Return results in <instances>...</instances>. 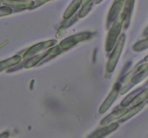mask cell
<instances>
[{
    "label": "cell",
    "instance_id": "1",
    "mask_svg": "<svg viewBox=\"0 0 148 138\" xmlns=\"http://www.w3.org/2000/svg\"><path fill=\"white\" fill-rule=\"evenodd\" d=\"M124 20H125V17L121 13L119 17H117L111 28L110 29L108 37H107L106 44V50L107 52H111L115 46L116 42L121 32L123 24L124 23Z\"/></svg>",
    "mask_w": 148,
    "mask_h": 138
},
{
    "label": "cell",
    "instance_id": "2",
    "mask_svg": "<svg viewBox=\"0 0 148 138\" xmlns=\"http://www.w3.org/2000/svg\"><path fill=\"white\" fill-rule=\"evenodd\" d=\"M124 42H125V35L123 34L119 37V40L116 47H114V50H113L112 53H111V56H110L108 63H107L106 69L108 73H111V72L114 71V68H115L116 66L117 63H118L120 55H121V52H122Z\"/></svg>",
    "mask_w": 148,
    "mask_h": 138
},
{
    "label": "cell",
    "instance_id": "3",
    "mask_svg": "<svg viewBox=\"0 0 148 138\" xmlns=\"http://www.w3.org/2000/svg\"><path fill=\"white\" fill-rule=\"evenodd\" d=\"M91 36H92V33L90 32H82L74 34V35L68 37L67 38L62 40L59 43V47L63 50H67V49L75 46L77 43L88 40L90 38Z\"/></svg>",
    "mask_w": 148,
    "mask_h": 138
},
{
    "label": "cell",
    "instance_id": "4",
    "mask_svg": "<svg viewBox=\"0 0 148 138\" xmlns=\"http://www.w3.org/2000/svg\"><path fill=\"white\" fill-rule=\"evenodd\" d=\"M56 43H57L56 40H48V41L43 42V43H38V44L32 46L31 47H30V48L25 52V53L23 55V58L26 59V58H30V57H33V56L36 55L37 53H40V52L43 51V50H46V49L49 48V47L53 46Z\"/></svg>",
    "mask_w": 148,
    "mask_h": 138
},
{
    "label": "cell",
    "instance_id": "5",
    "mask_svg": "<svg viewBox=\"0 0 148 138\" xmlns=\"http://www.w3.org/2000/svg\"><path fill=\"white\" fill-rule=\"evenodd\" d=\"M119 86L118 84H116L115 86L114 87V89H113L112 91H111V93H110L109 95L108 96V97L106 98V99L104 101L103 104L101 105V107H100V113H105V112L111 107V106L112 105V103H114V101L116 99V97L117 96H118L119 93Z\"/></svg>",
    "mask_w": 148,
    "mask_h": 138
},
{
    "label": "cell",
    "instance_id": "6",
    "mask_svg": "<svg viewBox=\"0 0 148 138\" xmlns=\"http://www.w3.org/2000/svg\"><path fill=\"white\" fill-rule=\"evenodd\" d=\"M124 0H119L113 5L111 10H110L109 14H108V19H107V24H108V25H110V24H111L115 22V20L117 19L119 14L120 10L121 9L122 7L124 6Z\"/></svg>",
    "mask_w": 148,
    "mask_h": 138
},
{
    "label": "cell",
    "instance_id": "7",
    "mask_svg": "<svg viewBox=\"0 0 148 138\" xmlns=\"http://www.w3.org/2000/svg\"><path fill=\"white\" fill-rule=\"evenodd\" d=\"M2 4L13 7L16 9H25L34 6V2L32 1H21V0H2Z\"/></svg>",
    "mask_w": 148,
    "mask_h": 138
},
{
    "label": "cell",
    "instance_id": "8",
    "mask_svg": "<svg viewBox=\"0 0 148 138\" xmlns=\"http://www.w3.org/2000/svg\"><path fill=\"white\" fill-rule=\"evenodd\" d=\"M127 112H128V109H126V108H121V109H117L116 111H114V112H113L112 113L110 114L109 115L106 116L104 119H103L101 122V125L109 124L110 123H111V122H113L114 121H115L116 119L124 116Z\"/></svg>",
    "mask_w": 148,
    "mask_h": 138
},
{
    "label": "cell",
    "instance_id": "9",
    "mask_svg": "<svg viewBox=\"0 0 148 138\" xmlns=\"http://www.w3.org/2000/svg\"><path fill=\"white\" fill-rule=\"evenodd\" d=\"M118 127H119V124L116 123V122H114V123L111 124L110 125L103 126V128H101V129H99L98 130L95 131L93 134L90 135L89 137H95V138L103 137L108 135V134L114 132V131L116 130Z\"/></svg>",
    "mask_w": 148,
    "mask_h": 138
},
{
    "label": "cell",
    "instance_id": "10",
    "mask_svg": "<svg viewBox=\"0 0 148 138\" xmlns=\"http://www.w3.org/2000/svg\"><path fill=\"white\" fill-rule=\"evenodd\" d=\"M81 0H74L72 2V4L69 5V7L66 9V12H65V13L64 14V19L67 20V19L70 18V17L75 14V12L77 10V9L79 8Z\"/></svg>",
    "mask_w": 148,
    "mask_h": 138
},
{
    "label": "cell",
    "instance_id": "11",
    "mask_svg": "<svg viewBox=\"0 0 148 138\" xmlns=\"http://www.w3.org/2000/svg\"><path fill=\"white\" fill-rule=\"evenodd\" d=\"M134 0H127L126 1V5L124 7V11H123L122 14H124L125 17V20H124V24L125 27H127V24L129 23L130 21V17H131L132 11L133 9V5H134Z\"/></svg>",
    "mask_w": 148,
    "mask_h": 138
},
{
    "label": "cell",
    "instance_id": "12",
    "mask_svg": "<svg viewBox=\"0 0 148 138\" xmlns=\"http://www.w3.org/2000/svg\"><path fill=\"white\" fill-rule=\"evenodd\" d=\"M22 60V57L20 55H15L12 57H10V58L7 59V60H3L0 63V68L1 70L2 71L4 69L10 67V66H12L14 65L19 63Z\"/></svg>",
    "mask_w": 148,
    "mask_h": 138
},
{
    "label": "cell",
    "instance_id": "13",
    "mask_svg": "<svg viewBox=\"0 0 148 138\" xmlns=\"http://www.w3.org/2000/svg\"><path fill=\"white\" fill-rule=\"evenodd\" d=\"M48 52H44V53H42L41 54H39L38 55H36L35 57H31L28 61L26 62V63L25 64L24 67L25 68H31L33 66H36L37 63H38L42 59H43L44 57H46L47 56Z\"/></svg>",
    "mask_w": 148,
    "mask_h": 138
},
{
    "label": "cell",
    "instance_id": "14",
    "mask_svg": "<svg viewBox=\"0 0 148 138\" xmlns=\"http://www.w3.org/2000/svg\"><path fill=\"white\" fill-rule=\"evenodd\" d=\"M148 98V88L146 89H145L144 91L141 92L140 93L137 94V96L134 97V99H133V101H132V103L134 106L136 105H138L140 103H143L145 100H146Z\"/></svg>",
    "mask_w": 148,
    "mask_h": 138
},
{
    "label": "cell",
    "instance_id": "15",
    "mask_svg": "<svg viewBox=\"0 0 148 138\" xmlns=\"http://www.w3.org/2000/svg\"><path fill=\"white\" fill-rule=\"evenodd\" d=\"M145 103H140V104L138 105H136V106H134V107L133 108V109H132L131 110L129 111L128 112H127V114H126L124 116V117L122 118V119H121V122H124V121H126L127 119H130V118L132 117V116H134V115L136 114L138 112H140V110H141L142 109H143V106H144Z\"/></svg>",
    "mask_w": 148,
    "mask_h": 138
},
{
    "label": "cell",
    "instance_id": "16",
    "mask_svg": "<svg viewBox=\"0 0 148 138\" xmlns=\"http://www.w3.org/2000/svg\"><path fill=\"white\" fill-rule=\"evenodd\" d=\"M148 47V38L146 40H143L142 41L138 42V43H136L135 45L133 47V50L134 51L140 52L142 50H145V49L147 48Z\"/></svg>",
    "mask_w": 148,
    "mask_h": 138
},
{
    "label": "cell",
    "instance_id": "17",
    "mask_svg": "<svg viewBox=\"0 0 148 138\" xmlns=\"http://www.w3.org/2000/svg\"><path fill=\"white\" fill-rule=\"evenodd\" d=\"M137 93H138V92L135 91L134 93L130 94V96H128V97L126 98V99H124V101H123L122 103H121V106H127V105H129L130 103H132V101H133V99H134V97H135V96L137 95Z\"/></svg>",
    "mask_w": 148,
    "mask_h": 138
},
{
    "label": "cell",
    "instance_id": "18",
    "mask_svg": "<svg viewBox=\"0 0 148 138\" xmlns=\"http://www.w3.org/2000/svg\"><path fill=\"white\" fill-rule=\"evenodd\" d=\"M90 8H91V5H88V4H87V5L84 6V7H82V9L80 10V12H79V15H78L79 18H82V17H85V16L88 14V12L90 11Z\"/></svg>",
    "mask_w": 148,
    "mask_h": 138
},
{
    "label": "cell",
    "instance_id": "19",
    "mask_svg": "<svg viewBox=\"0 0 148 138\" xmlns=\"http://www.w3.org/2000/svg\"><path fill=\"white\" fill-rule=\"evenodd\" d=\"M12 9L8 7H1L0 9V16L3 17L4 15H8V14H11Z\"/></svg>",
    "mask_w": 148,
    "mask_h": 138
},
{
    "label": "cell",
    "instance_id": "20",
    "mask_svg": "<svg viewBox=\"0 0 148 138\" xmlns=\"http://www.w3.org/2000/svg\"><path fill=\"white\" fill-rule=\"evenodd\" d=\"M49 1V0H36V2L34 3V6L33 7V8H34V7H39V6L42 5L43 4H44V3H46V1Z\"/></svg>",
    "mask_w": 148,
    "mask_h": 138
},
{
    "label": "cell",
    "instance_id": "21",
    "mask_svg": "<svg viewBox=\"0 0 148 138\" xmlns=\"http://www.w3.org/2000/svg\"><path fill=\"white\" fill-rule=\"evenodd\" d=\"M90 1L91 0H81V4H82V6L87 5V4H89Z\"/></svg>",
    "mask_w": 148,
    "mask_h": 138
},
{
    "label": "cell",
    "instance_id": "22",
    "mask_svg": "<svg viewBox=\"0 0 148 138\" xmlns=\"http://www.w3.org/2000/svg\"><path fill=\"white\" fill-rule=\"evenodd\" d=\"M145 34H148V27H147V29H146L145 31Z\"/></svg>",
    "mask_w": 148,
    "mask_h": 138
},
{
    "label": "cell",
    "instance_id": "23",
    "mask_svg": "<svg viewBox=\"0 0 148 138\" xmlns=\"http://www.w3.org/2000/svg\"><path fill=\"white\" fill-rule=\"evenodd\" d=\"M96 1V2H99V1H101V0H95Z\"/></svg>",
    "mask_w": 148,
    "mask_h": 138
}]
</instances>
